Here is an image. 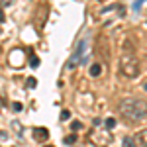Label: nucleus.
<instances>
[{
    "label": "nucleus",
    "instance_id": "nucleus-1",
    "mask_svg": "<svg viewBox=\"0 0 147 147\" xmlns=\"http://www.w3.org/2000/svg\"><path fill=\"white\" fill-rule=\"evenodd\" d=\"M120 112L129 122H139L147 118V102L141 98H124L120 102Z\"/></svg>",
    "mask_w": 147,
    "mask_h": 147
},
{
    "label": "nucleus",
    "instance_id": "nucleus-2",
    "mask_svg": "<svg viewBox=\"0 0 147 147\" xmlns=\"http://www.w3.org/2000/svg\"><path fill=\"white\" fill-rule=\"evenodd\" d=\"M139 71H141L139 61H137L134 55H124L122 59H120V73H122L124 77H127V79H136L137 75H139Z\"/></svg>",
    "mask_w": 147,
    "mask_h": 147
},
{
    "label": "nucleus",
    "instance_id": "nucleus-3",
    "mask_svg": "<svg viewBox=\"0 0 147 147\" xmlns=\"http://www.w3.org/2000/svg\"><path fill=\"white\" fill-rule=\"evenodd\" d=\"M88 139H90L96 147H108L110 143H112V136H110L106 129H98V131H94L92 136H88Z\"/></svg>",
    "mask_w": 147,
    "mask_h": 147
},
{
    "label": "nucleus",
    "instance_id": "nucleus-4",
    "mask_svg": "<svg viewBox=\"0 0 147 147\" xmlns=\"http://www.w3.org/2000/svg\"><path fill=\"white\" fill-rule=\"evenodd\" d=\"M47 137H49V131H47L45 127H34V139L35 141H45Z\"/></svg>",
    "mask_w": 147,
    "mask_h": 147
},
{
    "label": "nucleus",
    "instance_id": "nucleus-5",
    "mask_svg": "<svg viewBox=\"0 0 147 147\" xmlns=\"http://www.w3.org/2000/svg\"><path fill=\"white\" fill-rule=\"evenodd\" d=\"M136 143L139 147H147V129H141L136 136Z\"/></svg>",
    "mask_w": 147,
    "mask_h": 147
},
{
    "label": "nucleus",
    "instance_id": "nucleus-6",
    "mask_svg": "<svg viewBox=\"0 0 147 147\" xmlns=\"http://www.w3.org/2000/svg\"><path fill=\"white\" fill-rule=\"evenodd\" d=\"M100 73H102V65L100 63H94V65L90 67V77H98Z\"/></svg>",
    "mask_w": 147,
    "mask_h": 147
},
{
    "label": "nucleus",
    "instance_id": "nucleus-7",
    "mask_svg": "<svg viewBox=\"0 0 147 147\" xmlns=\"http://www.w3.org/2000/svg\"><path fill=\"white\" fill-rule=\"evenodd\" d=\"M39 65V59H37V55H34V53H30V67H37Z\"/></svg>",
    "mask_w": 147,
    "mask_h": 147
},
{
    "label": "nucleus",
    "instance_id": "nucleus-8",
    "mask_svg": "<svg viewBox=\"0 0 147 147\" xmlns=\"http://www.w3.org/2000/svg\"><path fill=\"white\" fill-rule=\"evenodd\" d=\"M134 141H136V137H125L124 139V147H136Z\"/></svg>",
    "mask_w": 147,
    "mask_h": 147
},
{
    "label": "nucleus",
    "instance_id": "nucleus-9",
    "mask_svg": "<svg viewBox=\"0 0 147 147\" xmlns=\"http://www.w3.org/2000/svg\"><path fill=\"white\" fill-rule=\"evenodd\" d=\"M65 143H67V145H73V143H77V136H67V137H65Z\"/></svg>",
    "mask_w": 147,
    "mask_h": 147
},
{
    "label": "nucleus",
    "instance_id": "nucleus-10",
    "mask_svg": "<svg viewBox=\"0 0 147 147\" xmlns=\"http://www.w3.org/2000/svg\"><path fill=\"white\" fill-rule=\"evenodd\" d=\"M80 127H82V124H80V122H77V120H75L73 124H71V129H73V131H79Z\"/></svg>",
    "mask_w": 147,
    "mask_h": 147
},
{
    "label": "nucleus",
    "instance_id": "nucleus-11",
    "mask_svg": "<svg viewBox=\"0 0 147 147\" xmlns=\"http://www.w3.org/2000/svg\"><path fill=\"white\" fill-rule=\"evenodd\" d=\"M35 84H37V80H35L34 77H30V79H28V86H30V88H35Z\"/></svg>",
    "mask_w": 147,
    "mask_h": 147
},
{
    "label": "nucleus",
    "instance_id": "nucleus-12",
    "mask_svg": "<svg viewBox=\"0 0 147 147\" xmlns=\"http://www.w3.org/2000/svg\"><path fill=\"white\" fill-rule=\"evenodd\" d=\"M106 125H108L106 129H110V127H114V125H116V120H114V118H108V120H106Z\"/></svg>",
    "mask_w": 147,
    "mask_h": 147
},
{
    "label": "nucleus",
    "instance_id": "nucleus-13",
    "mask_svg": "<svg viewBox=\"0 0 147 147\" xmlns=\"http://www.w3.org/2000/svg\"><path fill=\"white\" fill-rule=\"evenodd\" d=\"M69 118H71V112L69 110H63L61 112V120H69Z\"/></svg>",
    "mask_w": 147,
    "mask_h": 147
},
{
    "label": "nucleus",
    "instance_id": "nucleus-14",
    "mask_svg": "<svg viewBox=\"0 0 147 147\" xmlns=\"http://www.w3.org/2000/svg\"><path fill=\"white\" fill-rule=\"evenodd\" d=\"M12 108H14L16 112H20V110H22V104H20V102H14V104H12Z\"/></svg>",
    "mask_w": 147,
    "mask_h": 147
},
{
    "label": "nucleus",
    "instance_id": "nucleus-15",
    "mask_svg": "<svg viewBox=\"0 0 147 147\" xmlns=\"http://www.w3.org/2000/svg\"><path fill=\"white\" fill-rule=\"evenodd\" d=\"M6 22V18H4V12H2V8H0V24Z\"/></svg>",
    "mask_w": 147,
    "mask_h": 147
},
{
    "label": "nucleus",
    "instance_id": "nucleus-16",
    "mask_svg": "<svg viewBox=\"0 0 147 147\" xmlns=\"http://www.w3.org/2000/svg\"><path fill=\"white\" fill-rule=\"evenodd\" d=\"M143 86H145V90H147V82H145V84H143Z\"/></svg>",
    "mask_w": 147,
    "mask_h": 147
},
{
    "label": "nucleus",
    "instance_id": "nucleus-17",
    "mask_svg": "<svg viewBox=\"0 0 147 147\" xmlns=\"http://www.w3.org/2000/svg\"><path fill=\"white\" fill-rule=\"evenodd\" d=\"M43 147H53V145H43Z\"/></svg>",
    "mask_w": 147,
    "mask_h": 147
}]
</instances>
